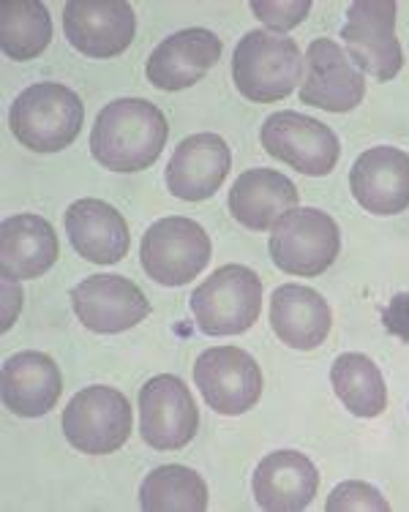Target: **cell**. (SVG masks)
<instances>
[{
    "mask_svg": "<svg viewBox=\"0 0 409 512\" xmlns=\"http://www.w3.org/2000/svg\"><path fill=\"white\" fill-rule=\"evenodd\" d=\"M167 118L145 99H118L101 109L90 131V153L104 169L140 172L156 164L167 145Z\"/></svg>",
    "mask_w": 409,
    "mask_h": 512,
    "instance_id": "6da1fadb",
    "label": "cell"
},
{
    "mask_svg": "<svg viewBox=\"0 0 409 512\" xmlns=\"http://www.w3.org/2000/svg\"><path fill=\"white\" fill-rule=\"evenodd\" d=\"M85 107L80 96L60 82L30 85L11 104V134L36 153H58L80 137Z\"/></svg>",
    "mask_w": 409,
    "mask_h": 512,
    "instance_id": "7a4b0ae2",
    "label": "cell"
},
{
    "mask_svg": "<svg viewBox=\"0 0 409 512\" xmlns=\"http://www.w3.org/2000/svg\"><path fill=\"white\" fill-rule=\"evenodd\" d=\"M306 58L295 39L270 30H251L235 47L232 79L235 88L254 104H273L298 88Z\"/></svg>",
    "mask_w": 409,
    "mask_h": 512,
    "instance_id": "3957f363",
    "label": "cell"
},
{
    "mask_svg": "<svg viewBox=\"0 0 409 512\" xmlns=\"http://www.w3.org/2000/svg\"><path fill=\"white\" fill-rule=\"evenodd\" d=\"M262 311V278L246 265H224L191 295V314L205 335H240Z\"/></svg>",
    "mask_w": 409,
    "mask_h": 512,
    "instance_id": "277c9868",
    "label": "cell"
},
{
    "mask_svg": "<svg viewBox=\"0 0 409 512\" xmlns=\"http://www.w3.org/2000/svg\"><path fill=\"white\" fill-rule=\"evenodd\" d=\"M270 256L290 276H322L341 251L336 221L317 207H295L270 235Z\"/></svg>",
    "mask_w": 409,
    "mask_h": 512,
    "instance_id": "5b68a950",
    "label": "cell"
},
{
    "mask_svg": "<svg viewBox=\"0 0 409 512\" xmlns=\"http://www.w3.org/2000/svg\"><path fill=\"white\" fill-rule=\"evenodd\" d=\"M208 232L183 216L161 218L142 237V267L161 286H183L197 278L210 262Z\"/></svg>",
    "mask_w": 409,
    "mask_h": 512,
    "instance_id": "8992f818",
    "label": "cell"
},
{
    "mask_svg": "<svg viewBox=\"0 0 409 512\" xmlns=\"http://www.w3.org/2000/svg\"><path fill=\"white\" fill-rule=\"evenodd\" d=\"M131 406L126 395L93 384L85 387L63 409V434L74 450L88 455H110L129 442Z\"/></svg>",
    "mask_w": 409,
    "mask_h": 512,
    "instance_id": "52a82bcc",
    "label": "cell"
},
{
    "mask_svg": "<svg viewBox=\"0 0 409 512\" xmlns=\"http://www.w3.org/2000/svg\"><path fill=\"white\" fill-rule=\"evenodd\" d=\"M260 139L268 156L279 158L309 178H325L339 164V137L320 120L292 109L270 115L262 126Z\"/></svg>",
    "mask_w": 409,
    "mask_h": 512,
    "instance_id": "ba28073f",
    "label": "cell"
},
{
    "mask_svg": "<svg viewBox=\"0 0 409 512\" xmlns=\"http://www.w3.org/2000/svg\"><path fill=\"white\" fill-rule=\"evenodd\" d=\"M341 36L352 63L369 77L390 82L404 66V52L396 39V3L390 0L352 3Z\"/></svg>",
    "mask_w": 409,
    "mask_h": 512,
    "instance_id": "9c48e42d",
    "label": "cell"
},
{
    "mask_svg": "<svg viewBox=\"0 0 409 512\" xmlns=\"http://www.w3.org/2000/svg\"><path fill=\"white\" fill-rule=\"evenodd\" d=\"M194 382L205 404L224 417H238L257 406L262 371L257 360L238 346H213L194 363Z\"/></svg>",
    "mask_w": 409,
    "mask_h": 512,
    "instance_id": "30bf717a",
    "label": "cell"
},
{
    "mask_svg": "<svg viewBox=\"0 0 409 512\" xmlns=\"http://www.w3.org/2000/svg\"><path fill=\"white\" fill-rule=\"evenodd\" d=\"M200 428V409L183 379L153 376L140 390V434L153 450H183Z\"/></svg>",
    "mask_w": 409,
    "mask_h": 512,
    "instance_id": "8fae6325",
    "label": "cell"
},
{
    "mask_svg": "<svg viewBox=\"0 0 409 512\" xmlns=\"http://www.w3.org/2000/svg\"><path fill=\"white\" fill-rule=\"evenodd\" d=\"M71 308L90 333L115 335L145 322L148 297L134 281L123 276H90L71 289Z\"/></svg>",
    "mask_w": 409,
    "mask_h": 512,
    "instance_id": "7c38bea8",
    "label": "cell"
},
{
    "mask_svg": "<svg viewBox=\"0 0 409 512\" xmlns=\"http://www.w3.org/2000/svg\"><path fill=\"white\" fill-rule=\"evenodd\" d=\"M63 30L74 50L107 60L129 50L137 17L123 0H71L63 9Z\"/></svg>",
    "mask_w": 409,
    "mask_h": 512,
    "instance_id": "4fadbf2b",
    "label": "cell"
},
{
    "mask_svg": "<svg viewBox=\"0 0 409 512\" xmlns=\"http://www.w3.org/2000/svg\"><path fill=\"white\" fill-rule=\"evenodd\" d=\"M366 96V77L333 39L311 41L300 104L325 112H352Z\"/></svg>",
    "mask_w": 409,
    "mask_h": 512,
    "instance_id": "5bb4252c",
    "label": "cell"
},
{
    "mask_svg": "<svg viewBox=\"0 0 409 512\" xmlns=\"http://www.w3.org/2000/svg\"><path fill=\"white\" fill-rule=\"evenodd\" d=\"M350 191L366 213L396 216L409 207V153L399 148H371L352 164Z\"/></svg>",
    "mask_w": 409,
    "mask_h": 512,
    "instance_id": "9a60e30c",
    "label": "cell"
},
{
    "mask_svg": "<svg viewBox=\"0 0 409 512\" xmlns=\"http://www.w3.org/2000/svg\"><path fill=\"white\" fill-rule=\"evenodd\" d=\"M221 58V39L208 28H186L164 39L148 58V82L159 90L197 85Z\"/></svg>",
    "mask_w": 409,
    "mask_h": 512,
    "instance_id": "2e32d148",
    "label": "cell"
},
{
    "mask_svg": "<svg viewBox=\"0 0 409 512\" xmlns=\"http://www.w3.org/2000/svg\"><path fill=\"white\" fill-rule=\"evenodd\" d=\"M232 153L219 134H194L180 142L167 167V188L183 202L210 199L227 180Z\"/></svg>",
    "mask_w": 409,
    "mask_h": 512,
    "instance_id": "e0dca14e",
    "label": "cell"
},
{
    "mask_svg": "<svg viewBox=\"0 0 409 512\" xmlns=\"http://www.w3.org/2000/svg\"><path fill=\"white\" fill-rule=\"evenodd\" d=\"M320 488V472L303 453L279 450L265 455L254 472V499L268 512L306 510Z\"/></svg>",
    "mask_w": 409,
    "mask_h": 512,
    "instance_id": "ac0fdd59",
    "label": "cell"
},
{
    "mask_svg": "<svg viewBox=\"0 0 409 512\" xmlns=\"http://www.w3.org/2000/svg\"><path fill=\"white\" fill-rule=\"evenodd\" d=\"M66 235L93 265H118L131 246L126 218L101 199H80L66 210Z\"/></svg>",
    "mask_w": 409,
    "mask_h": 512,
    "instance_id": "d6986e66",
    "label": "cell"
},
{
    "mask_svg": "<svg viewBox=\"0 0 409 512\" xmlns=\"http://www.w3.org/2000/svg\"><path fill=\"white\" fill-rule=\"evenodd\" d=\"M3 404L17 417H44L63 393V376L50 355L17 352L3 363Z\"/></svg>",
    "mask_w": 409,
    "mask_h": 512,
    "instance_id": "ffe728a7",
    "label": "cell"
},
{
    "mask_svg": "<svg viewBox=\"0 0 409 512\" xmlns=\"http://www.w3.org/2000/svg\"><path fill=\"white\" fill-rule=\"evenodd\" d=\"M270 327L281 344L311 352L325 341L333 327L328 300L311 286L284 284L270 297Z\"/></svg>",
    "mask_w": 409,
    "mask_h": 512,
    "instance_id": "44dd1931",
    "label": "cell"
},
{
    "mask_svg": "<svg viewBox=\"0 0 409 512\" xmlns=\"http://www.w3.org/2000/svg\"><path fill=\"white\" fill-rule=\"evenodd\" d=\"M298 207V188L276 169H246L230 191L232 218L254 232H268Z\"/></svg>",
    "mask_w": 409,
    "mask_h": 512,
    "instance_id": "7402d4cb",
    "label": "cell"
},
{
    "mask_svg": "<svg viewBox=\"0 0 409 512\" xmlns=\"http://www.w3.org/2000/svg\"><path fill=\"white\" fill-rule=\"evenodd\" d=\"M58 262V235L47 218L22 213L0 227V265L3 278L28 281L44 276Z\"/></svg>",
    "mask_w": 409,
    "mask_h": 512,
    "instance_id": "603a6c76",
    "label": "cell"
},
{
    "mask_svg": "<svg viewBox=\"0 0 409 512\" xmlns=\"http://www.w3.org/2000/svg\"><path fill=\"white\" fill-rule=\"evenodd\" d=\"M330 384L339 395L344 409H350L355 417H380L388 409V387L382 379L380 368L366 355L347 352L336 357L330 368Z\"/></svg>",
    "mask_w": 409,
    "mask_h": 512,
    "instance_id": "cb8c5ba5",
    "label": "cell"
},
{
    "mask_svg": "<svg viewBox=\"0 0 409 512\" xmlns=\"http://www.w3.org/2000/svg\"><path fill=\"white\" fill-rule=\"evenodd\" d=\"M145 512H202L208 510V485L189 466H159L140 488Z\"/></svg>",
    "mask_w": 409,
    "mask_h": 512,
    "instance_id": "d4e9b609",
    "label": "cell"
},
{
    "mask_svg": "<svg viewBox=\"0 0 409 512\" xmlns=\"http://www.w3.org/2000/svg\"><path fill=\"white\" fill-rule=\"evenodd\" d=\"M50 11L39 0L0 3V47L14 60H33L50 47Z\"/></svg>",
    "mask_w": 409,
    "mask_h": 512,
    "instance_id": "484cf974",
    "label": "cell"
},
{
    "mask_svg": "<svg viewBox=\"0 0 409 512\" xmlns=\"http://www.w3.org/2000/svg\"><path fill=\"white\" fill-rule=\"evenodd\" d=\"M328 512H388L390 504L382 499V493L374 485L358 483H341L333 488L325 504Z\"/></svg>",
    "mask_w": 409,
    "mask_h": 512,
    "instance_id": "4316f807",
    "label": "cell"
},
{
    "mask_svg": "<svg viewBox=\"0 0 409 512\" xmlns=\"http://www.w3.org/2000/svg\"><path fill=\"white\" fill-rule=\"evenodd\" d=\"M251 11L260 17L265 25L276 30H292L295 25L309 17L311 3L309 0H303V3H262V0H254L251 3Z\"/></svg>",
    "mask_w": 409,
    "mask_h": 512,
    "instance_id": "83f0119b",
    "label": "cell"
},
{
    "mask_svg": "<svg viewBox=\"0 0 409 512\" xmlns=\"http://www.w3.org/2000/svg\"><path fill=\"white\" fill-rule=\"evenodd\" d=\"M382 325L390 335H396L404 344H409V292H399L390 300L385 316H382Z\"/></svg>",
    "mask_w": 409,
    "mask_h": 512,
    "instance_id": "f1b7e54d",
    "label": "cell"
}]
</instances>
